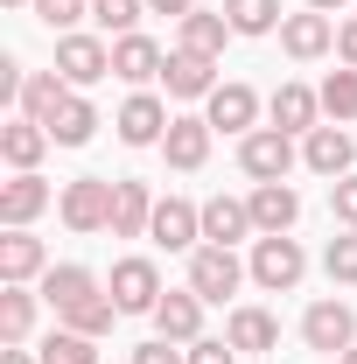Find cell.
Instances as JSON below:
<instances>
[{
    "instance_id": "ee69618b",
    "label": "cell",
    "mask_w": 357,
    "mask_h": 364,
    "mask_svg": "<svg viewBox=\"0 0 357 364\" xmlns=\"http://www.w3.org/2000/svg\"><path fill=\"white\" fill-rule=\"evenodd\" d=\"M343 364H357V343H351V350H343Z\"/></svg>"
},
{
    "instance_id": "cb8c5ba5",
    "label": "cell",
    "mask_w": 357,
    "mask_h": 364,
    "mask_svg": "<svg viewBox=\"0 0 357 364\" xmlns=\"http://www.w3.org/2000/svg\"><path fill=\"white\" fill-rule=\"evenodd\" d=\"M224 343H231V350H245V358H260V350H273V343H280V322H273L267 309H231Z\"/></svg>"
},
{
    "instance_id": "52a82bcc",
    "label": "cell",
    "mask_w": 357,
    "mask_h": 364,
    "mask_svg": "<svg viewBox=\"0 0 357 364\" xmlns=\"http://www.w3.org/2000/svg\"><path fill=\"white\" fill-rule=\"evenodd\" d=\"M302 343H309V350H329V358H343V350L357 343L351 301H315L309 316H302Z\"/></svg>"
},
{
    "instance_id": "b9f144b4",
    "label": "cell",
    "mask_w": 357,
    "mask_h": 364,
    "mask_svg": "<svg viewBox=\"0 0 357 364\" xmlns=\"http://www.w3.org/2000/svg\"><path fill=\"white\" fill-rule=\"evenodd\" d=\"M0 364H36V358H28L21 343H0Z\"/></svg>"
},
{
    "instance_id": "44dd1931",
    "label": "cell",
    "mask_w": 357,
    "mask_h": 364,
    "mask_svg": "<svg viewBox=\"0 0 357 364\" xmlns=\"http://www.w3.org/2000/svg\"><path fill=\"white\" fill-rule=\"evenodd\" d=\"M154 329H161L169 343H196V329H203V294H196V287H182V294H161V309H154Z\"/></svg>"
},
{
    "instance_id": "8992f818",
    "label": "cell",
    "mask_w": 357,
    "mask_h": 364,
    "mask_svg": "<svg viewBox=\"0 0 357 364\" xmlns=\"http://www.w3.org/2000/svg\"><path fill=\"white\" fill-rule=\"evenodd\" d=\"M161 273H154V259H119L112 267V301H119V316H154L161 309Z\"/></svg>"
},
{
    "instance_id": "8fae6325",
    "label": "cell",
    "mask_w": 357,
    "mask_h": 364,
    "mask_svg": "<svg viewBox=\"0 0 357 364\" xmlns=\"http://www.w3.org/2000/svg\"><path fill=\"white\" fill-rule=\"evenodd\" d=\"M43 210H49V182L36 176V168L14 176V182H0V225H7V231H28Z\"/></svg>"
},
{
    "instance_id": "f6af8a7d",
    "label": "cell",
    "mask_w": 357,
    "mask_h": 364,
    "mask_svg": "<svg viewBox=\"0 0 357 364\" xmlns=\"http://www.w3.org/2000/svg\"><path fill=\"white\" fill-rule=\"evenodd\" d=\"M7 7H36V0H7Z\"/></svg>"
},
{
    "instance_id": "7a4b0ae2",
    "label": "cell",
    "mask_w": 357,
    "mask_h": 364,
    "mask_svg": "<svg viewBox=\"0 0 357 364\" xmlns=\"http://www.w3.org/2000/svg\"><path fill=\"white\" fill-rule=\"evenodd\" d=\"M56 77L70 91H85V85H98V77H112V43H98V36H56Z\"/></svg>"
},
{
    "instance_id": "ab89813d",
    "label": "cell",
    "mask_w": 357,
    "mask_h": 364,
    "mask_svg": "<svg viewBox=\"0 0 357 364\" xmlns=\"http://www.w3.org/2000/svg\"><path fill=\"white\" fill-rule=\"evenodd\" d=\"M336 56H343V63H351V70H357V14H351V21H343V28H336Z\"/></svg>"
},
{
    "instance_id": "4dcf8cb0",
    "label": "cell",
    "mask_w": 357,
    "mask_h": 364,
    "mask_svg": "<svg viewBox=\"0 0 357 364\" xmlns=\"http://www.w3.org/2000/svg\"><path fill=\"white\" fill-rule=\"evenodd\" d=\"M36 358H43V364H98V336H78V329H49Z\"/></svg>"
},
{
    "instance_id": "7bdbcfd3",
    "label": "cell",
    "mask_w": 357,
    "mask_h": 364,
    "mask_svg": "<svg viewBox=\"0 0 357 364\" xmlns=\"http://www.w3.org/2000/svg\"><path fill=\"white\" fill-rule=\"evenodd\" d=\"M309 7H315V14H336V7H343V0H309Z\"/></svg>"
},
{
    "instance_id": "ba28073f",
    "label": "cell",
    "mask_w": 357,
    "mask_h": 364,
    "mask_svg": "<svg viewBox=\"0 0 357 364\" xmlns=\"http://www.w3.org/2000/svg\"><path fill=\"white\" fill-rule=\"evenodd\" d=\"M112 127H119L127 147H161V134H169L176 119H169V105H161L154 91H134V98L119 105V119H112Z\"/></svg>"
},
{
    "instance_id": "d4e9b609",
    "label": "cell",
    "mask_w": 357,
    "mask_h": 364,
    "mask_svg": "<svg viewBox=\"0 0 357 364\" xmlns=\"http://www.w3.org/2000/svg\"><path fill=\"white\" fill-rule=\"evenodd\" d=\"M252 231V203H238V196H211L203 203V245H238Z\"/></svg>"
},
{
    "instance_id": "7402d4cb",
    "label": "cell",
    "mask_w": 357,
    "mask_h": 364,
    "mask_svg": "<svg viewBox=\"0 0 357 364\" xmlns=\"http://www.w3.org/2000/svg\"><path fill=\"white\" fill-rule=\"evenodd\" d=\"M91 294H98V273H91V267H49V273H43V301L56 309V316L85 309Z\"/></svg>"
},
{
    "instance_id": "3957f363",
    "label": "cell",
    "mask_w": 357,
    "mask_h": 364,
    "mask_svg": "<svg viewBox=\"0 0 357 364\" xmlns=\"http://www.w3.org/2000/svg\"><path fill=\"white\" fill-rule=\"evenodd\" d=\"M56 210H63V225L70 231H112V182L105 176H78V182H63V203H56Z\"/></svg>"
},
{
    "instance_id": "2e32d148",
    "label": "cell",
    "mask_w": 357,
    "mask_h": 364,
    "mask_svg": "<svg viewBox=\"0 0 357 364\" xmlns=\"http://www.w3.org/2000/svg\"><path fill=\"white\" fill-rule=\"evenodd\" d=\"M169 98H211L218 91V56H196V49H176L169 70H161Z\"/></svg>"
},
{
    "instance_id": "9a60e30c",
    "label": "cell",
    "mask_w": 357,
    "mask_h": 364,
    "mask_svg": "<svg viewBox=\"0 0 357 364\" xmlns=\"http://www.w3.org/2000/svg\"><path fill=\"white\" fill-rule=\"evenodd\" d=\"M154 189L147 182H112V238H147V225H154Z\"/></svg>"
},
{
    "instance_id": "603a6c76",
    "label": "cell",
    "mask_w": 357,
    "mask_h": 364,
    "mask_svg": "<svg viewBox=\"0 0 357 364\" xmlns=\"http://www.w3.org/2000/svg\"><path fill=\"white\" fill-rule=\"evenodd\" d=\"M43 147H49V127H36V119H7V127H0V161H7L14 176H28V168L43 161Z\"/></svg>"
},
{
    "instance_id": "30bf717a",
    "label": "cell",
    "mask_w": 357,
    "mask_h": 364,
    "mask_svg": "<svg viewBox=\"0 0 357 364\" xmlns=\"http://www.w3.org/2000/svg\"><path fill=\"white\" fill-rule=\"evenodd\" d=\"M280 49H287V56H294V63H315V56H329V49H336V21H329V14H287V21H280Z\"/></svg>"
},
{
    "instance_id": "ac0fdd59",
    "label": "cell",
    "mask_w": 357,
    "mask_h": 364,
    "mask_svg": "<svg viewBox=\"0 0 357 364\" xmlns=\"http://www.w3.org/2000/svg\"><path fill=\"white\" fill-rule=\"evenodd\" d=\"M161 70H169V56H161V43H154V36H119V43H112V77H127V85H147V77H161Z\"/></svg>"
},
{
    "instance_id": "836d02e7",
    "label": "cell",
    "mask_w": 357,
    "mask_h": 364,
    "mask_svg": "<svg viewBox=\"0 0 357 364\" xmlns=\"http://www.w3.org/2000/svg\"><path fill=\"white\" fill-rule=\"evenodd\" d=\"M112 316H119V301H112V294H91L85 309H70V316H63V329H78V336H105Z\"/></svg>"
},
{
    "instance_id": "f1b7e54d",
    "label": "cell",
    "mask_w": 357,
    "mask_h": 364,
    "mask_svg": "<svg viewBox=\"0 0 357 364\" xmlns=\"http://www.w3.org/2000/svg\"><path fill=\"white\" fill-rule=\"evenodd\" d=\"M28 329H36V294L0 287V343H28Z\"/></svg>"
},
{
    "instance_id": "d6a6232c",
    "label": "cell",
    "mask_w": 357,
    "mask_h": 364,
    "mask_svg": "<svg viewBox=\"0 0 357 364\" xmlns=\"http://www.w3.org/2000/svg\"><path fill=\"white\" fill-rule=\"evenodd\" d=\"M322 273H329L336 287H357V231H336V238L322 245Z\"/></svg>"
},
{
    "instance_id": "5bb4252c",
    "label": "cell",
    "mask_w": 357,
    "mask_h": 364,
    "mask_svg": "<svg viewBox=\"0 0 357 364\" xmlns=\"http://www.w3.org/2000/svg\"><path fill=\"white\" fill-rule=\"evenodd\" d=\"M36 273H49V252L36 231H7L0 238V287H28Z\"/></svg>"
},
{
    "instance_id": "277c9868",
    "label": "cell",
    "mask_w": 357,
    "mask_h": 364,
    "mask_svg": "<svg viewBox=\"0 0 357 364\" xmlns=\"http://www.w3.org/2000/svg\"><path fill=\"white\" fill-rule=\"evenodd\" d=\"M238 168H245L252 182H287V168H294V134L252 127V134L238 140Z\"/></svg>"
},
{
    "instance_id": "e0dca14e",
    "label": "cell",
    "mask_w": 357,
    "mask_h": 364,
    "mask_svg": "<svg viewBox=\"0 0 357 364\" xmlns=\"http://www.w3.org/2000/svg\"><path fill=\"white\" fill-rule=\"evenodd\" d=\"M211 134H218L211 119H189V112H182L176 127L161 134V154H169V168H182V176H189V168H203V161H211Z\"/></svg>"
},
{
    "instance_id": "6da1fadb",
    "label": "cell",
    "mask_w": 357,
    "mask_h": 364,
    "mask_svg": "<svg viewBox=\"0 0 357 364\" xmlns=\"http://www.w3.org/2000/svg\"><path fill=\"white\" fill-rule=\"evenodd\" d=\"M302 273H309V252L280 231V238H252V280L267 287V294H287V287H302Z\"/></svg>"
},
{
    "instance_id": "7c38bea8",
    "label": "cell",
    "mask_w": 357,
    "mask_h": 364,
    "mask_svg": "<svg viewBox=\"0 0 357 364\" xmlns=\"http://www.w3.org/2000/svg\"><path fill=\"white\" fill-rule=\"evenodd\" d=\"M203 119L218 127V134H252V119H260V91L252 85H218L203 98Z\"/></svg>"
},
{
    "instance_id": "f546056e",
    "label": "cell",
    "mask_w": 357,
    "mask_h": 364,
    "mask_svg": "<svg viewBox=\"0 0 357 364\" xmlns=\"http://www.w3.org/2000/svg\"><path fill=\"white\" fill-rule=\"evenodd\" d=\"M224 36H231V21L224 14H182V49H196V56H224Z\"/></svg>"
},
{
    "instance_id": "484cf974",
    "label": "cell",
    "mask_w": 357,
    "mask_h": 364,
    "mask_svg": "<svg viewBox=\"0 0 357 364\" xmlns=\"http://www.w3.org/2000/svg\"><path fill=\"white\" fill-rule=\"evenodd\" d=\"M91 134H98V105H91L85 91H70V98L56 105V119H49V140H56V147H85Z\"/></svg>"
},
{
    "instance_id": "ffe728a7",
    "label": "cell",
    "mask_w": 357,
    "mask_h": 364,
    "mask_svg": "<svg viewBox=\"0 0 357 364\" xmlns=\"http://www.w3.org/2000/svg\"><path fill=\"white\" fill-rule=\"evenodd\" d=\"M267 112H273V127H280V134H315V119H322V91L280 85V91L267 98Z\"/></svg>"
},
{
    "instance_id": "d6986e66",
    "label": "cell",
    "mask_w": 357,
    "mask_h": 364,
    "mask_svg": "<svg viewBox=\"0 0 357 364\" xmlns=\"http://www.w3.org/2000/svg\"><path fill=\"white\" fill-rule=\"evenodd\" d=\"M302 161H309L315 176H351L357 140L343 134V127H315V134H302Z\"/></svg>"
},
{
    "instance_id": "8d00e7d4",
    "label": "cell",
    "mask_w": 357,
    "mask_h": 364,
    "mask_svg": "<svg viewBox=\"0 0 357 364\" xmlns=\"http://www.w3.org/2000/svg\"><path fill=\"white\" fill-rule=\"evenodd\" d=\"M329 210H336V231H357V176L329 182Z\"/></svg>"
},
{
    "instance_id": "83f0119b",
    "label": "cell",
    "mask_w": 357,
    "mask_h": 364,
    "mask_svg": "<svg viewBox=\"0 0 357 364\" xmlns=\"http://www.w3.org/2000/svg\"><path fill=\"white\" fill-rule=\"evenodd\" d=\"M224 21H231V36H273L287 14H280V0H224Z\"/></svg>"
},
{
    "instance_id": "60d3db41",
    "label": "cell",
    "mask_w": 357,
    "mask_h": 364,
    "mask_svg": "<svg viewBox=\"0 0 357 364\" xmlns=\"http://www.w3.org/2000/svg\"><path fill=\"white\" fill-rule=\"evenodd\" d=\"M147 7H154V14H176V21H182V14H196V0H147Z\"/></svg>"
},
{
    "instance_id": "f35d334b",
    "label": "cell",
    "mask_w": 357,
    "mask_h": 364,
    "mask_svg": "<svg viewBox=\"0 0 357 364\" xmlns=\"http://www.w3.org/2000/svg\"><path fill=\"white\" fill-rule=\"evenodd\" d=\"M238 358V350H231V343H203V336H196V343H189V364H231Z\"/></svg>"
},
{
    "instance_id": "1f68e13d",
    "label": "cell",
    "mask_w": 357,
    "mask_h": 364,
    "mask_svg": "<svg viewBox=\"0 0 357 364\" xmlns=\"http://www.w3.org/2000/svg\"><path fill=\"white\" fill-rule=\"evenodd\" d=\"M322 112H329L336 127H343V119H357V70H351V63L322 77Z\"/></svg>"
},
{
    "instance_id": "74e56055",
    "label": "cell",
    "mask_w": 357,
    "mask_h": 364,
    "mask_svg": "<svg viewBox=\"0 0 357 364\" xmlns=\"http://www.w3.org/2000/svg\"><path fill=\"white\" fill-rule=\"evenodd\" d=\"M134 364H189V358H182L169 336H154V343H140V350H134Z\"/></svg>"
},
{
    "instance_id": "4fadbf2b",
    "label": "cell",
    "mask_w": 357,
    "mask_h": 364,
    "mask_svg": "<svg viewBox=\"0 0 357 364\" xmlns=\"http://www.w3.org/2000/svg\"><path fill=\"white\" fill-rule=\"evenodd\" d=\"M245 203H252V231L260 238H280V231H294V218H302V196L287 182H260Z\"/></svg>"
},
{
    "instance_id": "4316f807",
    "label": "cell",
    "mask_w": 357,
    "mask_h": 364,
    "mask_svg": "<svg viewBox=\"0 0 357 364\" xmlns=\"http://www.w3.org/2000/svg\"><path fill=\"white\" fill-rule=\"evenodd\" d=\"M63 98H70V85H63L56 70H28V85H21V98H14V105H21V119H36V127H49Z\"/></svg>"
},
{
    "instance_id": "e575fe53",
    "label": "cell",
    "mask_w": 357,
    "mask_h": 364,
    "mask_svg": "<svg viewBox=\"0 0 357 364\" xmlns=\"http://www.w3.org/2000/svg\"><path fill=\"white\" fill-rule=\"evenodd\" d=\"M147 14V0H91V21L105 36H134V21Z\"/></svg>"
},
{
    "instance_id": "5b68a950",
    "label": "cell",
    "mask_w": 357,
    "mask_h": 364,
    "mask_svg": "<svg viewBox=\"0 0 357 364\" xmlns=\"http://www.w3.org/2000/svg\"><path fill=\"white\" fill-rule=\"evenodd\" d=\"M252 267H238V252L231 245H196L189 252V287L203 294V301H224V294H238V280Z\"/></svg>"
},
{
    "instance_id": "d590c367",
    "label": "cell",
    "mask_w": 357,
    "mask_h": 364,
    "mask_svg": "<svg viewBox=\"0 0 357 364\" xmlns=\"http://www.w3.org/2000/svg\"><path fill=\"white\" fill-rule=\"evenodd\" d=\"M85 14H91V0H36V21H43V28H56V36H70Z\"/></svg>"
},
{
    "instance_id": "9c48e42d",
    "label": "cell",
    "mask_w": 357,
    "mask_h": 364,
    "mask_svg": "<svg viewBox=\"0 0 357 364\" xmlns=\"http://www.w3.org/2000/svg\"><path fill=\"white\" fill-rule=\"evenodd\" d=\"M147 238H154V245H169V252H196V238H203V210H196V203H182V196H161V203H154Z\"/></svg>"
}]
</instances>
